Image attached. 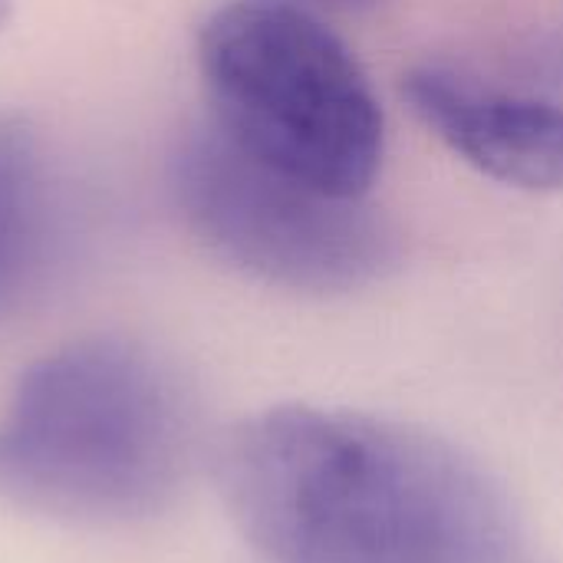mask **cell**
I'll return each mask as SVG.
<instances>
[{
	"label": "cell",
	"mask_w": 563,
	"mask_h": 563,
	"mask_svg": "<svg viewBox=\"0 0 563 563\" xmlns=\"http://www.w3.org/2000/svg\"><path fill=\"white\" fill-rule=\"evenodd\" d=\"M211 468L264 563H531L492 472L412 422L271 406L218 439Z\"/></svg>",
	"instance_id": "1"
},
{
	"label": "cell",
	"mask_w": 563,
	"mask_h": 563,
	"mask_svg": "<svg viewBox=\"0 0 563 563\" xmlns=\"http://www.w3.org/2000/svg\"><path fill=\"white\" fill-rule=\"evenodd\" d=\"M333 3H376V0H333Z\"/></svg>",
	"instance_id": "8"
},
{
	"label": "cell",
	"mask_w": 563,
	"mask_h": 563,
	"mask_svg": "<svg viewBox=\"0 0 563 563\" xmlns=\"http://www.w3.org/2000/svg\"><path fill=\"white\" fill-rule=\"evenodd\" d=\"M412 115L465 165L525 191H563V102L485 59H426L399 86Z\"/></svg>",
	"instance_id": "5"
},
{
	"label": "cell",
	"mask_w": 563,
	"mask_h": 563,
	"mask_svg": "<svg viewBox=\"0 0 563 563\" xmlns=\"http://www.w3.org/2000/svg\"><path fill=\"white\" fill-rule=\"evenodd\" d=\"M485 63H492L498 73L563 102V30L531 33V36L511 43V49H505Z\"/></svg>",
	"instance_id": "7"
},
{
	"label": "cell",
	"mask_w": 563,
	"mask_h": 563,
	"mask_svg": "<svg viewBox=\"0 0 563 563\" xmlns=\"http://www.w3.org/2000/svg\"><path fill=\"white\" fill-rule=\"evenodd\" d=\"M201 459L191 386L122 336L30 363L0 412V505L63 528L148 525L178 505Z\"/></svg>",
	"instance_id": "2"
},
{
	"label": "cell",
	"mask_w": 563,
	"mask_h": 563,
	"mask_svg": "<svg viewBox=\"0 0 563 563\" xmlns=\"http://www.w3.org/2000/svg\"><path fill=\"white\" fill-rule=\"evenodd\" d=\"M185 228L228 267L307 297L356 294L399 261L396 228L363 198L327 195L277 172L205 122L168 172Z\"/></svg>",
	"instance_id": "4"
},
{
	"label": "cell",
	"mask_w": 563,
	"mask_h": 563,
	"mask_svg": "<svg viewBox=\"0 0 563 563\" xmlns=\"http://www.w3.org/2000/svg\"><path fill=\"white\" fill-rule=\"evenodd\" d=\"M46 168L36 135L0 115V323L33 287L49 238Z\"/></svg>",
	"instance_id": "6"
},
{
	"label": "cell",
	"mask_w": 563,
	"mask_h": 563,
	"mask_svg": "<svg viewBox=\"0 0 563 563\" xmlns=\"http://www.w3.org/2000/svg\"><path fill=\"white\" fill-rule=\"evenodd\" d=\"M211 125L277 172L366 198L386 155V115L350 46L287 0H234L198 33Z\"/></svg>",
	"instance_id": "3"
}]
</instances>
